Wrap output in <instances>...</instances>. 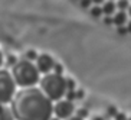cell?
Segmentation results:
<instances>
[{"instance_id": "6da1fadb", "label": "cell", "mask_w": 131, "mask_h": 120, "mask_svg": "<svg viewBox=\"0 0 131 120\" xmlns=\"http://www.w3.org/2000/svg\"><path fill=\"white\" fill-rule=\"evenodd\" d=\"M12 110L16 120H49L53 116V101L39 87H27L16 91Z\"/></svg>"}, {"instance_id": "7a4b0ae2", "label": "cell", "mask_w": 131, "mask_h": 120, "mask_svg": "<svg viewBox=\"0 0 131 120\" xmlns=\"http://www.w3.org/2000/svg\"><path fill=\"white\" fill-rule=\"evenodd\" d=\"M12 77L16 85H19L22 88H27V87H35L36 84H39L40 72L32 61L22 59V61L15 62V65L12 67Z\"/></svg>"}, {"instance_id": "3957f363", "label": "cell", "mask_w": 131, "mask_h": 120, "mask_svg": "<svg viewBox=\"0 0 131 120\" xmlns=\"http://www.w3.org/2000/svg\"><path fill=\"white\" fill-rule=\"evenodd\" d=\"M39 88L52 101L61 100L66 94V78L62 74H56L52 71V72L45 74L40 77Z\"/></svg>"}, {"instance_id": "277c9868", "label": "cell", "mask_w": 131, "mask_h": 120, "mask_svg": "<svg viewBox=\"0 0 131 120\" xmlns=\"http://www.w3.org/2000/svg\"><path fill=\"white\" fill-rule=\"evenodd\" d=\"M16 94V82L12 77V72L0 70V104L12 103Z\"/></svg>"}, {"instance_id": "5b68a950", "label": "cell", "mask_w": 131, "mask_h": 120, "mask_svg": "<svg viewBox=\"0 0 131 120\" xmlns=\"http://www.w3.org/2000/svg\"><path fill=\"white\" fill-rule=\"evenodd\" d=\"M75 114V104L73 101L68 100V98H61V100L53 101V116L59 117L61 120H65Z\"/></svg>"}, {"instance_id": "8992f818", "label": "cell", "mask_w": 131, "mask_h": 120, "mask_svg": "<svg viewBox=\"0 0 131 120\" xmlns=\"http://www.w3.org/2000/svg\"><path fill=\"white\" fill-rule=\"evenodd\" d=\"M56 62L53 61V58L50 57L49 54H39L38 58L35 59V65L36 68L39 70V72L40 74H49L53 71V67Z\"/></svg>"}, {"instance_id": "52a82bcc", "label": "cell", "mask_w": 131, "mask_h": 120, "mask_svg": "<svg viewBox=\"0 0 131 120\" xmlns=\"http://www.w3.org/2000/svg\"><path fill=\"white\" fill-rule=\"evenodd\" d=\"M111 17H112V25H115L117 27L125 26V25H127V22H128L127 12H123V10H117V12L114 13Z\"/></svg>"}, {"instance_id": "ba28073f", "label": "cell", "mask_w": 131, "mask_h": 120, "mask_svg": "<svg viewBox=\"0 0 131 120\" xmlns=\"http://www.w3.org/2000/svg\"><path fill=\"white\" fill-rule=\"evenodd\" d=\"M101 7H102V15L104 16H112L117 12V6L114 0H105L104 3L101 4Z\"/></svg>"}, {"instance_id": "9c48e42d", "label": "cell", "mask_w": 131, "mask_h": 120, "mask_svg": "<svg viewBox=\"0 0 131 120\" xmlns=\"http://www.w3.org/2000/svg\"><path fill=\"white\" fill-rule=\"evenodd\" d=\"M0 120H16L12 106L7 107V104H0Z\"/></svg>"}, {"instance_id": "30bf717a", "label": "cell", "mask_w": 131, "mask_h": 120, "mask_svg": "<svg viewBox=\"0 0 131 120\" xmlns=\"http://www.w3.org/2000/svg\"><path fill=\"white\" fill-rule=\"evenodd\" d=\"M130 4H131L130 0H115L117 10H123V12H127V9L130 7Z\"/></svg>"}, {"instance_id": "8fae6325", "label": "cell", "mask_w": 131, "mask_h": 120, "mask_svg": "<svg viewBox=\"0 0 131 120\" xmlns=\"http://www.w3.org/2000/svg\"><path fill=\"white\" fill-rule=\"evenodd\" d=\"M89 13H91V16H94V17H101L102 15V7L101 6H98V4H92L91 7H89Z\"/></svg>"}, {"instance_id": "7c38bea8", "label": "cell", "mask_w": 131, "mask_h": 120, "mask_svg": "<svg viewBox=\"0 0 131 120\" xmlns=\"http://www.w3.org/2000/svg\"><path fill=\"white\" fill-rule=\"evenodd\" d=\"M77 112V116L82 117V119H85V117L88 116V110L86 108H79V110H75Z\"/></svg>"}, {"instance_id": "4fadbf2b", "label": "cell", "mask_w": 131, "mask_h": 120, "mask_svg": "<svg viewBox=\"0 0 131 120\" xmlns=\"http://www.w3.org/2000/svg\"><path fill=\"white\" fill-rule=\"evenodd\" d=\"M79 4L85 9H89L92 6V0H79Z\"/></svg>"}, {"instance_id": "5bb4252c", "label": "cell", "mask_w": 131, "mask_h": 120, "mask_svg": "<svg viewBox=\"0 0 131 120\" xmlns=\"http://www.w3.org/2000/svg\"><path fill=\"white\" fill-rule=\"evenodd\" d=\"M125 119H127V114L123 112H117L115 116H114V120H125Z\"/></svg>"}, {"instance_id": "9a60e30c", "label": "cell", "mask_w": 131, "mask_h": 120, "mask_svg": "<svg viewBox=\"0 0 131 120\" xmlns=\"http://www.w3.org/2000/svg\"><path fill=\"white\" fill-rule=\"evenodd\" d=\"M26 57H29V61H32V59H36L38 58V55H36V52H33V51H29V52H27L26 54Z\"/></svg>"}, {"instance_id": "2e32d148", "label": "cell", "mask_w": 131, "mask_h": 120, "mask_svg": "<svg viewBox=\"0 0 131 120\" xmlns=\"http://www.w3.org/2000/svg\"><path fill=\"white\" fill-rule=\"evenodd\" d=\"M104 23L105 25H112V17L111 16H104Z\"/></svg>"}, {"instance_id": "e0dca14e", "label": "cell", "mask_w": 131, "mask_h": 120, "mask_svg": "<svg viewBox=\"0 0 131 120\" xmlns=\"http://www.w3.org/2000/svg\"><path fill=\"white\" fill-rule=\"evenodd\" d=\"M117 31H118V33H121V35H123V33H128V32H127V27H125V26L117 27Z\"/></svg>"}, {"instance_id": "ac0fdd59", "label": "cell", "mask_w": 131, "mask_h": 120, "mask_svg": "<svg viewBox=\"0 0 131 120\" xmlns=\"http://www.w3.org/2000/svg\"><path fill=\"white\" fill-rule=\"evenodd\" d=\"M65 120H84V119L79 117V116H77V114H72L71 117H68V119H65Z\"/></svg>"}, {"instance_id": "d6986e66", "label": "cell", "mask_w": 131, "mask_h": 120, "mask_svg": "<svg viewBox=\"0 0 131 120\" xmlns=\"http://www.w3.org/2000/svg\"><path fill=\"white\" fill-rule=\"evenodd\" d=\"M125 27H127V32L128 33H131V19H128L127 25H125Z\"/></svg>"}, {"instance_id": "ffe728a7", "label": "cell", "mask_w": 131, "mask_h": 120, "mask_svg": "<svg viewBox=\"0 0 131 120\" xmlns=\"http://www.w3.org/2000/svg\"><path fill=\"white\" fill-rule=\"evenodd\" d=\"M104 2H105V0H92V4H98V6H101Z\"/></svg>"}, {"instance_id": "44dd1931", "label": "cell", "mask_w": 131, "mask_h": 120, "mask_svg": "<svg viewBox=\"0 0 131 120\" xmlns=\"http://www.w3.org/2000/svg\"><path fill=\"white\" fill-rule=\"evenodd\" d=\"M91 120H105V119L102 116H92V119H91Z\"/></svg>"}, {"instance_id": "7402d4cb", "label": "cell", "mask_w": 131, "mask_h": 120, "mask_svg": "<svg viewBox=\"0 0 131 120\" xmlns=\"http://www.w3.org/2000/svg\"><path fill=\"white\" fill-rule=\"evenodd\" d=\"M127 15H128V19H131V4H130V7L127 9Z\"/></svg>"}, {"instance_id": "603a6c76", "label": "cell", "mask_w": 131, "mask_h": 120, "mask_svg": "<svg viewBox=\"0 0 131 120\" xmlns=\"http://www.w3.org/2000/svg\"><path fill=\"white\" fill-rule=\"evenodd\" d=\"M2 64H3V54L0 52V67H2Z\"/></svg>"}, {"instance_id": "cb8c5ba5", "label": "cell", "mask_w": 131, "mask_h": 120, "mask_svg": "<svg viewBox=\"0 0 131 120\" xmlns=\"http://www.w3.org/2000/svg\"><path fill=\"white\" fill-rule=\"evenodd\" d=\"M49 120H61V119H59V117H56V116H52Z\"/></svg>"}, {"instance_id": "d4e9b609", "label": "cell", "mask_w": 131, "mask_h": 120, "mask_svg": "<svg viewBox=\"0 0 131 120\" xmlns=\"http://www.w3.org/2000/svg\"><path fill=\"white\" fill-rule=\"evenodd\" d=\"M125 120H131V116H128V117H127V119H125Z\"/></svg>"}, {"instance_id": "484cf974", "label": "cell", "mask_w": 131, "mask_h": 120, "mask_svg": "<svg viewBox=\"0 0 131 120\" xmlns=\"http://www.w3.org/2000/svg\"><path fill=\"white\" fill-rule=\"evenodd\" d=\"M114 2H115V0H114Z\"/></svg>"}, {"instance_id": "4316f807", "label": "cell", "mask_w": 131, "mask_h": 120, "mask_svg": "<svg viewBox=\"0 0 131 120\" xmlns=\"http://www.w3.org/2000/svg\"><path fill=\"white\" fill-rule=\"evenodd\" d=\"M130 2H131V0H130Z\"/></svg>"}]
</instances>
